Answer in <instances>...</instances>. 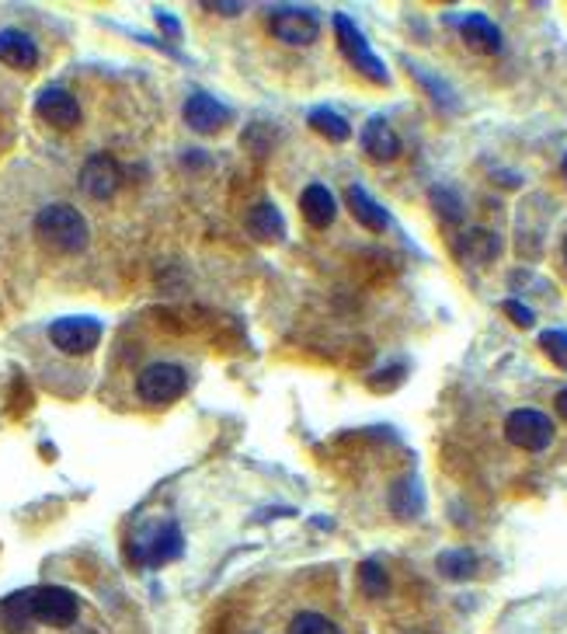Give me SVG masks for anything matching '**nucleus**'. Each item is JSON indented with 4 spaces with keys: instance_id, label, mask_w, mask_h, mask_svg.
Wrapping results in <instances>:
<instances>
[{
    "instance_id": "8",
    "label": "nucleus",
    "mask_w": 567,
    "mask_h": 634,
    "mask_svg": "<svg viewBox=\"0 0 567 634\" xmlns=\"http://www.w3.org/2000/svg\"><path fill=\"white\" fill-rule=\"evenodd\" d=\"M269 32L286 46H310L321 35V22L304 8H279L269 17Z\"/></svg>"
},
{
    "instance_id": "7",
    "label": "nucleus",
    "mask_w": 567,
    "mask_h": 634,
    "mask_svg": "<svg viewBox=\"0 0 567 634\" xmlns=\"http://www.w3.org/2000/svg\"><path fill=\"white\" fill-rule=\"evenodd\" d=\"M49 339L66 356H87L101 342V325L95 317H60V321H52Z\"/></svg>"
},
{
    "instance_id": "11",
    "label": "nucleus",
    "mask_w": 567,
    "mask_h": 634,
    "mask_svg": "<svg viewBox=\"0 0 567 634\" xmlns=\"http://www.w3.org/2000/svg\"><path fill=\"white\" fill-rule=\"evenodd\" d=\"M362 150H366V157H373L377 164H390V161H397L400 157V150H404V144H400V136H397V130L390 126V122L383 119V115H373L362 126Z\"/></svg>"
},
{
    "instance_id": "23",
    "label": "nucleus",
    "mask_w": 567,
    "mask_h": 634,
    "mask_svg": "<svg viewBox=\"0 0 567 634\" xmlns=\"http://www.w3.org/2000/svg\"><path fill=\"white\" fill-rule=\"evenodd\" d=\"M359 586H362L366 596H373V600H380V596L390 593V575L377 558H366L359 565Z\"/></svg>"
},
{
    "instance_id": "25",
    "label": "nucleus",
    "mask_w": 567,
    "mask_h": 634,
    "mask_svg": "<svg viewBox=\"0 0 567 634\" xmlns=\"http://www.w3.org/2000/svg\"><path fill=\"white\" fill-rule=\"evenodd\" d=\"M432 206H435V214L446 220V223H464V203H459V196L453 188H446V185H435L432 192Z\"/></svg>"
},
{
    "instance_id": "18",
    "label": "nucleus",
    "mask_w": 567,
    "mask_h": 634,
    "mask_svg": "<svg viewBox=\"0 0 567 634\" xmlns=\"http://www.w3.org/2000/svg\"><path fill=\"white\" fill-rule=\"evenodd\" d=\"M247 234L264 241V244H279L282 237H286V220H282L279 206L258 203V206L247 209Z\"/></svg>"
},
{
    "instance_id": "6",
    "label": "nucleus",
    "mask_w": 567,
    "mask_h": 634,
    "mask_svg": "<svg viewBox=\"0 0 567 634\" xmlns=\"http://www.w3.org/2000/svg\"><path fill=\"white\" fill-rule=\"evenodd\" d=\"M32 613H35V621H42L49 627H70L77 621L81 603H77V596L63 586H39V589H32Z\"/></svg>"
},
{
    "instance_id": "10",
    "label": "nucleus",
    "mask_w": 567,
    "mask_h": 634,
    "mask_svg": "<svg viewBox=\"0 0 567 634\" xmlns=\"http://www.w3.org/2000/svg\"><path fill=\"white\" fill-rule=\"evenodd\" d=\"M230 109L223 101H217L209 92H195L188 101H185V122L195 130V133H202V136H209V133H220L223 126H230Z\"/></svg>"
},
{
    "instance_id": "20",
    "label": "nucleus",
    "mask_w": 567,
    "mask_h": 634,
    "mask_svg": "<svg viewBox=\"0 0 567 634\" xmlns=\"http://www.w3.org/2000/svg\"><path fill=\"white\" fill-rule=\"evenodd\" d=\"M35 621L32 613V589H22L8 596L4 603H0V627H4L8 634H25Z\"/></svg>"
},
{
    "instance_id": "14",
    "label": "nucleus",
    "mask_w": 567,
    "mask_h": 634,
    "mask_svg": "<svg viewBox=\"0 0 567 634\" xmlns=\"http://www.w3.org/2000/svg\"><path fill=\"white\" fill-rule=\"evenodd\" d=\"M459 35H464V42L473 52H481V57L502 52V28L494 25L488 14H467L464 22H459Z\"/></svg>"
},
{
    "instance_id": "29",
    "label": "nucleus",
    "mask_w": 567,
    "mask_h": 634,
    "mask_svg": "<svg viewBox=\"0 0 567 634\" xmlns=\"http://www.w3.org/2000/svg\"><path fill=\"white\" fill-rule=\"evenodd\" d=\"M209 11H220V14H241L244 4H234V0H226V4H206Z\"/></svg>"
},
{
    "instance_id": "13",
    "label": "nucleus",
    "mask_w": 567,
    "mask_h": 634,
    "mask_svg": "<svg viewBox=\"0 0 567 634\" xmlns=\"http://www.w3.org/2000/svg\"><path fill=\"white\" fill-rule=\"evenodd\" d=\"M299 214H304V220L310 227H317V231H324V227L334 223V217H338V199H334V192L321 182L307 185L304 192H299Z\"/></svg>"
},
{
    "instance_id": "16",
    "label": "nucleus",
    "mask_w": 567,
    "mask_h": 634,
    "mask_svg": "<svg viewBox=\"0 0 567 634\" xmlns=\"http://www.w3.org/2000/svg\"><path fill=\"white\" fill-rule=\"evenodd\" d=\"M0 63L14 70H32L39 63V46L32 42V35L22 28H4L0 32Z\"/></svg>"
},
{
    "instance_id": "19",
    "label": "nucleus",
    "mask_w": 567,
    "mask_h": 634,
    "mask_svg": "<svg viewBox=\"0 0 567 634\" xmlns=\"http://www.w3.org/2000/svg\"><path fill=\"white\" fill-rule=\"evenodd\" d=\"M435 569L442 578H449V583H470V578L481 572V558L470 548H449L435 558Z\"/></svg>"
},
{
    "instance_id": "4",
    "label": "nucleus",
    "mask_w": 567,
    "mask_h": 634,
    "mask_svg": "<svg viewBox=\"0 0 567 634\" xmlns=\"http://www.w3.org/2000/svg\"><path fill=\"white\" fill-rule=\"evenodd\" d=\"M554 432L551 415H543L540 409H516L505 418V439L526 453H543L554 443Z\"/></svg>"
},
{
    "instance_id": "26",
    "label": "nucleus",
    "mask_w": 567,
    "mask_h": 634,
    "mask_svg": "<svg viewBox=\"0 0 567 634\" xmlns=\"http://www.w3.org/2000/svg\"><path fill=\"white\" fill-rule=\"evenodd\" d=\"M540 349L551 356L554 366L567 369V331L564 328H551V331H543L540 334Z\"/></svg>"
},
{
    "instance_id": "1",
    "label": "nucleus",
    "mask_w": 567,
    "mask_h": 634,
    "mask_svg": "<svg viewBox=\"0 0 567 634\" xmlns=\"http://www.w3.org/2000/svg\"><path fill=\"white\" fill-rule=\"evenodd\" d=\"M35 237L52 255H81L91 241V231H87V220L77 206L49 203L35 217Z\"/></svg>"
},
{
    "instance_id": "32",
    "label": "nucleus",
    "mask_w": 567,
    "mask_h": 634,
    "mask_svg": "<svg viewBox=\"0 0 567 634\" xmlns=\"http://www.w3.org/2000/svg\"><path fill=\"white\" fill-rule=\"evenodd\" d=\"M560 174H564V182H567V157H564V164H560Z\"/></svg>"
},
{
    "instance_id": "5",
    "label": "nucleus",
    "mask_w": 567,
    "mask_h": 634,
    "mask_svg": "<svg viewBox=\"0 0 567 634\" xmlns=\"http://www.w3.org/2000/svg\"><path fill=\"white\" fill-rule=\"evenodd\" d=\"M185 387H188V374L178 363H150L136 377V394L147 404H171L174 398L185 394Z\"/></svg>"
},
{
    "instance_id": "30",
    "label": "nucleus",
    "mask_w": 567,
    "mask_h": 634,
    "mask_svg": "<svg viewBox=\"0 0 567 634\" xmlns=\"http://www.w3.org/2000/svg\"><path fill=\"white\" fill-rule=\"evenodd\" d=\"M157 22H161V25L168 28V35H178V22H174L171 14H161V11H157Z\"/></svg>"
},
{
    "instance_id": "15",
    "label": "nucleus",
    "mask_w": 567,
    "mask_h": 634,
    "mask_svg": "<svg viewBox=\"0 0 567 634\" xmlns=\"http://www.w3.org/2000/svg\"><path fill=\"white\" fill-rule=\"evenodd\" d=\"M390 513L397 520H418L424 513V488L418 474H404L390 485Z\"/></svg>"
},
{
    "instance_id": "28",
    "label": "nucleus",
    "mask_w": 567,
    "mask_h": 634,
    "mask_svg": "<svg viewBox=\"0 0 567 634\" xmlns=\"http://www.w3.org/2000/svg\"><path fill=\"white\" fill-rule=\"evenodd\" d=\"M502 310H505V317H511L519 328H533L537 325V314L529 310L522 301H502Z\"/></svg>"
},
{
    "instance_id": "31",
    "label": "nucleus",
    "mask_w": 567,
    "mask_h": 634,
    "mask_svg": "<svg viewBox=\"0 0 567 634\" xmlns=\"http://www.w3.org/2000/svg\"><path fill=\"white\" fill-rule=\"evenodd\" d=\"M554 409H557V415L567 422V387H564V391L557 394V401H554Z\"/></svg>"
},
{
    "instance_id": "33",
    "label": "nucleus",
    "mask_w": 567,
    "mask_h": 634,
    "mask_svg": "<svg viewBox=\"0 0 567 634\" xmlns=\"http://www.w3.org/2000/svg\"><path fill=\"white\" fill-rule=\"evenodd\" d=\"M564 258H567V237H564Z\"/></svg>"
},
{
    "instance_id": "21",
    "label": "nucleus",
    "mask_w": 567,
    "mask_h": 634,
    "mask_svg": "<svg viewBox=\"0 0 567 634\" xmlns=\"http://www.w3.org/2000/svg\"><path fill=\"white\" fill-rule=\"evenodd\" d=\"M502 241L488 234V231H470L464 241H456V252L464 261H477V266H484V261H491L494 255H498Z\"/></svg>"
},
{
    "instance_id": "2",
    "label": "nucleus",
    "mask_w": 567,
    "mask_h": 634,
    "mask_svg": "<svg viewBox=\"0 0 567 634\" xmlns=\"http://www.w3.org/2000/svg\"><path fill=\"white\" fill-rule=\"evenodd\" d=\"M185 548V537H182V526L174 520H153L147 526H139L133 534V544H130V554L136 565H168L182 554Z\"/></svg>"
},
{
    "instance_id": "12",
    "label": "nucleus",
    "mask_w": 567,
    "mask_h": 634,
    "mask_svg": "<svg viewBox=\"0 0 567 634\" xmlns=\"http://www.w3.org/2000/svg\"><path fill=\"white\" fill-rule=\"evenodd\" d=\"M35 112L57 130H74L81 122V105L74 95L63 92V87H46V92L35 98Z\"/></svg>"
},
{
    "instance_id": "24",
    "label": "nucleus",
    "mask_w": 567,
    "mask_h": 634,
    "mask_svg": "<svg viewBox=\"0 0 567 634\" xmlns=\"http://www.w3.org/2000/svg\"><path fill=\"white\" fill-rule=\"evenodd\" d=\"M286 634H342V627L334 624L331 618H324V613L304 610V613H296V618L289 621Z\"/></svg>"
},
{
    "instance_id": "9",
    "label": "nucleus",
    "mask_w": 567,
    "mask_h": 634,
    "mask_svg": "<svg viewBox=\"0 0 567 634\" xmlns=\"http://www.w3.org/2000/svg\"><path fill=\"white\" fill-rule=\"evenodd\" d=\"M119 185H122V171H119L112 154L87 157L84 168H81V188H84L87 199H98V203L112 199L119 192Z\"/></svg>"
},
{
    "instance_id": "17",
    "label": "nucleus",
    "mask_w": 567,
    "mask_h": 634,
    "mask_svg": "<svg viewBox=\"0 0 567 634\" xmlns=\"http://www.w3.org/2000/svg\"><path fill=\"white\" fill-rule=\"evenodd\" d=\"M345 199H348L352 217H356L359 227H366V231L380 234V231H386V227H390V214H386V209H383L373 196H369V192H366L362 185H348Z\"/></svg>"
},
{
    "instance_id": "3",
    "label": "nucleus",
    "mask_w": 567,
    "mask_h": 634,
    "mask_svg": "<svg viewBox=\"0 0 567 634\" xmlns=\"http://www.w3.org/2000/svg\"><path fill=\"white\" fill-rule=\"evenodd\" d=\"M334 35H338V46L348 57V63L359 70L362 77L377 81V84H386L390 81V70L386 63L373 52V46L366 42V35L359 32V25L352 22L348 14H334Z\"/></svg>"
},
{
    "instance_id": "27",
    "label": "nucleus",
    "mask_w": 567,
    "mask_h": 634,
    "mask_svg": "<svg viewBox=\"0 0 567 634\" xmlns=\"http://www.w3.org/2000/svg\"><path fill=\"white\" fill-rule=\"evenodd\" d=\"M407 66H411V74L418 77V81H424V84H429V92L442 101V105H446V109H449V105H456V98H453V92H449V87L446 84H442L439 77H432L429 74V70H421V66H415L411 60H407Z\"/></svg>"
},
{
    "instance_id": "22",
    "label": "nucleus",
    "mask_w": 567,
    "mask_h": 634,
    "mask_svg": "<svg viewBox=\"0 0 567 634\" xmlns=\"http://www.w3.org/2000/svg\"><path fill=\"white\" fill-rule=\"evenodd\" d=\"M310 130H313V133H321L324 139H331V144H345V139L352 136L348 119L338 115L334 109H313V112H310Z\"/></svg>"
}]
</instances>
